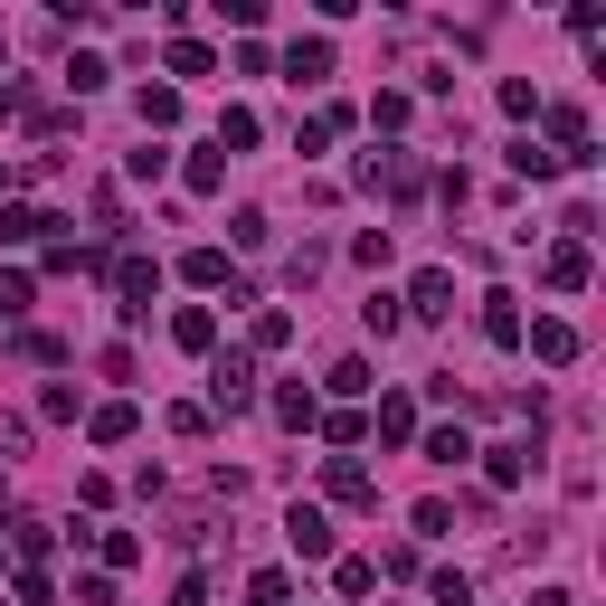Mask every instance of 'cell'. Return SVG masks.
<instances>
[{
    "mask_svg": "<svg viewBox=\"0 0 606 606\" xmlns=\"http://www.w3.org/2000/svg\"><path fill=\"white\" fill-rule=\"evenodd\" d=\"M379 436L408 445V436H418V408H408V398H389V408H379Z\"/></svg>",
    "mask_w": 606,
    "mask_h": 606,
    "instance_id": "30bf717a",
    "label": "cell"
},
{
    "mask_svg": "<svg viewBox=\"0 0 606 606\" xmlns=\"http://www.w3.org/2000/svg\"><path fill=\"white\" fill-rule=\"evenodd\" d=\"M190 284H228V294H237V275H228V257H218V247H199V257H190Z\"/></svg>",
    "mask_w": 606,
    "mask_h": 606,
    "instance_id": "7c38bea8",
    "label": "cell"
},
{
    "mask_svg": "<svg viewBox=\"0 0 606 606\" xmlns=\"http://www.w3.org/2000/svg\"><path fill=\"white\" fill-rule=\"evenodd\" d=\"M550 284H560V294H578V284H587V247H560V257H550Z\"/></svg>",
    "mask_w": 606,
    "mask_h": 606,
    "instance_id": "9c48e42d",
    "label": "cell"
},
{
    "mask_svg": "<svg viewBox=\"0 0 606 606\" xmlns=\"http://www.w3.org/2000/svg\"><path fill=\"white\" fill-rule=\"evenodd\" d=\"M284 76H294V86H313V76H332V47H323V39H294V57H284Z\"/></svg>",
    "mask_w": 606,
    "mask_h": 606,
    "instance_id": "8992f818",
    "label": "cell"
},
{
    "mask_svg": "<svg viewBox=\"0 0 606 606\" xmlns=\"http://www.w3.org/2000/svg\"><path fill=\"white\" fill-rule=\"evenodd\" d=\"M209 389H218V408H247V398H257V360H247V350H228Z\"/></svg>",
    "mask_w": 606,
    "mask_h": 606,
    "instance_id": "7a4b0ae2",
    "label": "cell"
},
{
    "mask_svg": "<svg viewBox=\"0 0 606 606\" xmlns=\"http://www.w3.org/2000/svg\"><path fill=\"white\" fill-rule=\"evenodd\" d=\"M294 550H303V560H332V521L323 512H294Z\"/></svg>",
    "mask_w": 606,
    "mask_h": 606,
    "instance_id": "ba28073f",
    "label": "cell"
},
{
    "mask_svg": "<svg viewBox=\"0 0 606 606\" xmlns=\"http://www.w3.org/2000/svg\"><path fill=\"white\" fill-rule=\"evenodd\" d=\"M171 342H181V350H209L218 323H209V313H181V323H171Z\"/></svg>",
    "mask_w": 606,
    "mask_h": 606,
    "instance_id": "8fae6325",
    "label": "cell"
},
{
    "mask_svg": "<svg viewBox=\"0 0 606 606\" xmlns=\"http://www.w3.org/2000/svg\"><path fill=\"white\" fill-rule=\"evenodd\" d=\"M360 181H370V190H398V199H408V190H418V152H370V162H360Z\"/></svg>",
    "mask_w": 606,
    "mask_h": 606,
    "instance_id": "6da1fadb",
    "label": "cell"
},
{
    "mask_svg": "<svg viewBox=\"0 0 606 606\" xmlns=\"http://www.w3.org/2000/svg\"><path fill=\"white\" fill-rule=\"evenodd\" d=\"M531 474V445H493V484H521Z\"/></svg>",
    "mask_w": 606,
    "mask_h": 606,
    "instance_id": "4fadbf2b",
    "label": "cell"
},
{
    "mask_svg": "<svg viewBox=\"0 0 606 606\" xmlns=\"http://www.w3.org/2000/svg\"><path fill=\"white\" fill-rule=\"evenodd\" d=\"M531 350L550 360V370H569V360H578V332L569 323H531Z\"/></svg>",
    "mask_w": 606,
    "mask_h": 606,
    "instance_id": "5b68a950",
    "label": "cell"
},
{
    "mask_svg": "<svg viewBox=\"0 0 606 606\" xmlns=\"http://www.w3.org/2000/svg\"><path fill=\"white\" fill-rule=\"evenodd\" d=\"M531 606H569V587H540V597H531Z\"/></svg>",
    "mask_w": 606,
    "mask_h": 606,
    "instance_id": "ac0fdd59",
    "label": "cell"
},
{
    "mask_svg": "<svg viewBox=\"0 0 606 606\" xmlns=\"http://www.w3.org/2000/svg\"><path fill=\"white\" fill-rule=\"evenodd\" d=\"M133 436V408H95V445H123Z\"/></svg>",
    "mask_w": 606,
    "mask_h": 606,
    "instance_id": "9a60e30c",
    "label": "cell"
},
{
    "mask_svg": "<svg viewBox=\"0 0 606 606\" xmlns=\"http://www.w3.org/2000/svg\"><path fill=\"white\" fill-rule=\"evenodd\" d=\"M484 332H493V342H502V350L521 342V313H512V294H484Z\"/></svg>",
    "mask_w": 606,
    "mask_h": 606,
    "instance_id": "52a82bcc",
    "label": "cell"
},
{
    "mask_svg": "<svg viewBox=\"0 0 606 606\" xmlns=\"http://www.w3.org/2000/svg\"><path fill=\"white\" fill-rule=\"evenodd\" d=\"M152 284H162V275H152L142 257H123V266H115V294H123V313H152Z\"/></svg>",
    "mask_w": 606,
    "mask_h": 606,
    "instance_id": "277c9868",
    "label": "cell"
},
{
    "mask_svg": "<svg viewBox=\"0 0 606 606\" xmlns=\"http://www.w3.org/2000/svg\"><path fill=\"white\" fill-rule=\"evenodd\" d=\"M142 123H181V95H171V86H142Z\"/></svg>",
    "mask_w": 606,
    "mask_h": 606,
    "instance_id": "5bb4252c",
    "label": "cell"
},
{
    "mask_svg": "<svg viewBox=\"0 0 606 606\" xmlns=\"http://www.w3.org/2000/svg\"><path fill=\"white\" fill-rule=\"evenodd\" d=\"M512 171H531V181H550V171H560V152H540V142H512Z\"/></svg>",
    "mask_w": 606,
    "mask_h": 606,
    "instance_id": "e0dca14e",
    "label": "cell"
},
{
    "mask_svg": "<svg viewBox=\"0 0 606 606\" xmlns=\"http://www.w3.org/2000/svg\"><path fill=\"white\" fill-rule=\"evenodd\" d=\"M408 303H418L426 323H436V313H455V275H445V266H426V275L408 284Z\"/></svg>",
    "mask_w": 606,
    "mask_h": 606,
    "instance_id": "3957f363",
    "label": "cell"
},
{
    "mask_svg": "<svg viewBox=\"0 0 606 606\" xmlns=\"http://www.w3.org/2000/svg\"><path fill=\"white\" fill-rule=\"evenodd\" d=\"M228 142H257V115H247V105H228V115H218V152H228Z\"/></svg>",
    "mask_w": 606,
    "mask_h": 606,
    "instance_id": "2e32d148",
    "label": "cell"
}]
</instances>
